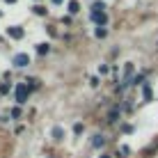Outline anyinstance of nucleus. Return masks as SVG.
Masks as SVG:
<instances>
[{
	"instance_id": "1",
	"label": "nucleus",
	"mask_w": 158,
	"mask_h": 158,
	"mask_svg": "<svg viewBox=\"0 0 158 158\" xmlns=\"http://www.w3.org/2000/svg\"><path fill=\"white\" fill-rule=\"evenodd\" d=\"M103 9H106V7H103V2H94V7H92V21H94L99 28L108 23V16H106Z\"/></svg>"
},
{
	"instance_id": "2",
	"label": "nucleus",
	"mask_w": 158,
	"mask_h": 158,
	"mask_svg": "<svg viewBox=\"0 0 158 158\" xmlns=\"http://www.w3.org/2000/svg\"><path fill=\"white\" fill-rule=\"evenodd\" d=\"M28 94H30V87H28V85H23V83L16 85V101H19V103H25V101H28Z\"/></svg>"
},
{
	"instance_id": "3",
	"label": "nucleus",
	"mask_w": 158,
	"mask_h": 158,
	"mask_svg": "<svg viewBox=\"0 0 158 158\" xmlns=\"http://www.w3.org/2000/svg\"><path fill=\"white\" fill-rule=\"evenodd\" d=\"M14 64H16V67H28V64H30L28 53H19V55H14Z\"/></svg>"
},
{
	"instance_id": "4",
	"label": "nucleus",
	"mask_w": 158,
	"mask_h": 158,
	"mask_svg": "<svg viewBox=\"0 0 158 158\" xmlns=\"http://www.w3.org/2000/svg\"><path fill=\"white\" fill-rule=\"evenodd\" d=\"M7 35L12 37V39H21V37H23V30H21L19 25H12V28H7Z\"/></svg>"
},
{
	"instance_id": "5",
	"label": "nucleus",
	"mask_w": 158,
	"mask_h": 158,
	"mask_svg": "<svg viewBox=\"0 0 158 158\" xmlns=\"http://www.w3.org/2000/svg\"><path fill=\"white\" fill-rule=\"evenodd\" d=\"M48 51H51V46H48V44H37V53H39V55H46Z\"/></svg>"
},
{
	"instance_id": "6",
	"label": "nucleus",
	"mask_w": 158,
	"mask_h": 158,
	"mask_svg": "<svg viewBox=\"0 0 158 158\" xmlns=\"http://www.w3.org/2000/svg\"><path fill=\"white\" fill-rule=\"evenodd\" d=\"M142 96H144V101H151V87L149 85H142Z\"/></svg>"
},
{
	"instance_id": "7",
	"label": "nucleus",
	"mask_w": 158,
	"mask_h": 158,
	"mask_svg": "<svg viewBox=\"0 0 158 158\" xmlns=\"http://www.w3.org/2000/svg\"><path fill=\"white\" fill-rule=\"evenodd\" d=\"M80 12V5L76 2V0H71V2H69V14H78Z\"/></svg>"
},
{
	"instance_id": "8",
	"label": "nucleus",
	"mask_w": 158,
	"mask_h": 158,
	"mask_svg": "<svg viewBox=\"0 0 158 158\" xmlns=\"http://www.w3.org/2000/svg\"><path fill=\"white\" fill-rule=\"evenodd\" d=\"M53 138H55V140H62V138H64V131L60 128V126H55V128H53Z\"/></svg>"
},
{
	"instance_id": "9",
	"label": "nucleus",
	"mask_w": 158,
	"mask_h": 158,
	"mask_svg": "<svg viewBox=\"0 0 158 158\" xmlns=\"http://www.w3.org/2000/svg\"><path fill=\"white\" fill-rule=\"evenodd\" d=\"M103 142H106V140H103L101 135H94V142H92V144H94V147H103Z\"/></svg>"
},
{
	"instance_id": "10",
	"label": "nucleus",
	"mask_w": 158,
	"mask_h": 158,
	"mask_svg": "<svg viewBox=\"0 0 158 158\" xmlns=\"http://www.w3.org/2000/svg\"><path fill=\"white\" fill-rule=\"evenodd\" d=\"M32 9H35V14H39V16H44V14H46V9H44L41 5H35Z\"/></svg>"
},
{
	"instance_id": "11",
	"label": "nucleus",
	"mask_w": 158,
	"mask_h": 158,
	"mask_svg": "<svg viewBox=\"0 0 158 158\" xmlns=\"http://www.w3.org/2000/svg\"><path fill=\"white\" fill-rule=\"evenodd\" d=\"M28 83H30V89H35V87H37V85H39V80H37V78H30V80H28Z\"/></svg>"
},
{
	"instance_id": "12",
	"label": "nucleus",
	"mask_w": 158,
	"mask_h": 158,
	"mask_svg": "<svg viewBox=\"0 0 158 158\" xmlns=\"http://www.w3.org/2000/svg\"><path fill=\"white\" fill-rule=\"evenodd\" d=\"M96 37H106V30H103V28H96Z\"/></svg>"
},
{
	"instance_id": "13",
	"label": "nucleus",
	"mask_w": 158,
	"mask_h": 158,
	"mask_svg": "<svg viewBox=\"0 0 158 158\" xmlns=\"http://www.w3.org/2000/svg\"><path fill=\"white\" fill-rule=\"evenodd\" d=\"M51 2H53V5H60V2H62V0H51Z\"/></svg>"
},
{
	"instance_id": "14",
	"label": "nucleus",
	"mask_w": 158,
	"mask_h": 158,
	"mask_svg": "<svg viewBox=\"0 0 158 158\" xmlns=\"http://www.w3.org/2000/svg\"><path fill=\"white\" fill-rule=\"evenodd\" d=\"M5 2H16V0H5Z\"/></svg>"
},
{
	"instance_id": "15",
	"label": "nucleus",
	"mask_w": 158,
	"mask_h": 158,
	"mask_svg": "<svg viewBox=\"0 0 158 158\" xmlns=\"http://www.w3.org/2000/svg\"><path fill=\"white\" fill-rule=\"evenodd\" d=\"M101 158H110V156H101Z\"/></svg>"
}]
</instances>
